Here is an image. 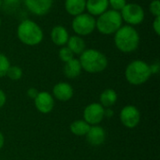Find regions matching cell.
<instances>
[{"label":"cell","mask_w":160,"mask_h":160,"mask_svg":"<svg viewBox=\"0 0 160 160\" xmlns=\"http://www.w3.org/2000/svg\"><path fill=\"white\" fill-rule=\"evenodd\" d=\"M114 43L119 51L125 53L133 52L139 47L140 35L133 26L124 25L114 33Z\"/></svg>","instance_id":"cell-1"},{"label":"cell","mask_w":160,"mask_h":160,"mask_svg":"<svg viewBox=\"0 0 160 160\" xmlns=\"http://www.w3.org/2000/svg\"><path fill=\"white\" fill-rule=\"evenodd\" d=\"M82 68L88 73H99L108 67V59L104 53L95 49H87L79 59Z\"/></svg>","instance_id":"cell-2"},{"label":"cell","mask_w":160,"mask_h":160,"mask_svg":"<svg viewBox=\"0 0 160 160\" xmlns=\"http://www.w3.org/2000/svg\"><path fill=\"white\" fill-rule=\"evenodd\" d=\"M17 36L20 41L27 46L38 45L43 39L41 27L31 20H23L17 27Z\"/></svg>","instance_id":"cell-3"},{"label":"cell","mask_w":160,"mask_h":160,"mask_svg":"<svg viewBox=\"0 0 160 160\" xmlns=\"http://www.w3.org/2000/svg\"><path fill=\"white\" fill-rule=\"evenodd\" d=\"M150 65L142 60H135L129 63L126 68L125 76L127 81L132 85H142L151 77Z\"/></svg>","instance_id":"cell-4"},{"label":"cell","mask_w":160,"mask_h":160,"mask_svg":"<svg viewBox=\"0 0 160 160\" xmlns=\"http://www.w3.org/2000/svg\"><path fill=\"white\" fill-rule=\"evenodd\" d=\"M122 17L119 11L107 9L96 20V28L103 35L114 34L122 26Z\"/></svg>","instance_id":"cell-5"},{"label":"cell","mask_w":160,"mask_h":160,"mask_svg":"<svg viewBox=\"0 0 160 160\" xmlns=\"http://www.w3.org/2000/svg\"><path fill=\"white\" fill-rule=\"evenodd\" d=\"M96 28V19L89 13H82L74 17L72 21V29L77 36L90 35Z\"/></svg>","instance_id":"cell-6"},{"label":"cell","mask_w":160,"mask_h":160,"mask_svg":"<svg viewBox=\"0 0 160 160\" xmlns=\"http://www.w3.org/2000/svg\"><path fill=\"white\" fill-rule=\"evenodd\" d=\"M120 14L122 20L131 26L141 24L145 17L142 7L135 3H127L126 6L121 9Z\"/></svg>","instance_id":"cell-7"},{"label":"cell","mask_w":160,"mask_h":160,"mask_svg":"<svg viewBox=\"0 0 160 160\" xmlns=\"http://www.w3.org/2000/svg\"><path fill=\"white\" fill-rule=\"evenodd\" d=\"M120 121L128 128H136L141 121V112L136 106L127 105L120 112Z\"/></svg>","instance_id":"cell-8"},{"label":"cell","mask_w":160,"mask_h":160,"mask_svg":"<svg viewBox=\"0 0 160 160\" xmlns=\"http://www.w3.org/2000/svg\"><path fill=\"white\" fill-rule=\"evenodd\" d=\"M104 119V108L100 103H91L83 110V120L90 126L99 125Z\"/></svg>","instance_id":"cell-9"},{"label":"cell","mask_w":160,"mask_h":160,"mask_svg":"<svg viewBox=\"0 0 160 160\" xmlns=\"http://www.w3.org/2000/svg\"><path fill=\"white\" fill-rule=\"evenodd\" d=\"M34 103L36 109L43 114L50 113L54 108V98L52 95L46 91L39 92L34 99Z\"/></svg>","instance_id":"cell-10"},{"label":"cell","mask_w":160,"mask_h":160,"mask_svg":"<svg viewBox=\"0 0 160 160\" xmlns=\"http://www.w3.org/2000/svg\"><path fill=\"white\" fill-rule=\"evenodd\" d=\"M52 3L53 0H24L27 9L38 16L47 14L52 8Z\"/></svg>","instance_id":"cell-11"},{"label":"cell","mask_w":160,"mask_h":160,"mask_svg":"<svg viewBox=\"0 0 160 160\" xmlns=\"http://www.w3.org/2000/svg\"><path fill=\"white\" fill-rule=\"evenodd\" d=\"M74 90L72 86L68 82H58L52 88V97L62 102H67L72 98Z\"/></svg>","instance_id":"cell-12"},{"label":"cell","mask_w":160,"mask_h":160,"mask_svg":"<svg viewBox=\"0 0 160 160\" xmlns=\"http://www.w3.org/2000/svg\"><path fill=\"white\" fill-rule=\"evenodd\" d=\"M86 141L87 142L92 146H100L102 145L106 141V131L105 129L97 125V126H91L89 131L87 132Z\"/></svg>","instance_id":"cell-13"},{"label":"cell","mask_w":160,"mask_h":160,"mask_svg":"<svg viewBox=\"0 0 160 160\" xmlns=\"http://www.w3.org/2000/svg\"><path fill=\"white\" fill-rule=\"evenodd\" d=\"M109 8L108 0H86L85 8L92 16H99Z\"/></svg>","instance_id":"cell-14"},{"label":"cell","mask_w":160,"mask_h":160,"mask_svg":"<svg viewBox=\"0 0 160 160\" xmlns=\"http://www.w3.org/2000/svg\"><path fill=\"white\" fill-rule=\"evenodd\" d=\"M69 35L66 27L62 25H56L52 29L51 32V38L53 44L57 46H65L68 40Z\"/></svg>","instance_id":"cell-15"},{"label":"cell","mask_w":160,"mask_h":160,"mask_svg":"<svg viewBox=\"0 0 160 160\" xmlns=\"http://www.w3.org/2000/svg\"><path fill=\"white\" fill-rule=\"evenodd\" d=\"M82 66L79 59L73 58L70 61L65 63L64 67V74L68 79H76L80 76L82 72Z\"/></svg>","instance_id":"cell-16"},{"label":"cell","mask_w":160,"mask_h":160,"mask_svg":"<svg viewBox=\"0 0 160 160\" xmlns=\"http://www.w3.org/2000/svg\"><path fill=\"white\" fill-rule=\"evenodd\" d=\"M86 0H66L65 8L67 12L72 16H77L84 12Z\"/></svg>","instance_id":"cell-17"},{"label":"cell","mask_w":160,"mask_h":160,"mask_svg":"<svg viewBox=\"0 0 160 160\" xmlns=\"http://www.w3.org/2000/svg\"><path fill=\"white\" fill-rule=\"evenodd\" d=\"M67 47L73 52V54H82L86 49L85 41L80 36H71L68 38Z\"/></svg>","instance_id":"cell-18"},{"label":"cell","mask_w":160,"mask_h":160,"mask_svg":"<svg viewBox=\"0 0 160 160\" xmlns=\"http://www.w3.org/2000/svg\"><path fill=\"white\" fill-rule=\"evenodd\" d=\"M117 93L113 89H105L99 96V103L103 108H111L117 101Z\"/></svg>","instance_id":"cell-19"},{"label":"cell","mask_w":160,"mask_h":160,"mask_svg":"<svg viewBox=\"0 0 160 160\" xmlns=\"http://www.w3.org/2000/svg\"><path fill=\"white\" fill-rule=\"evenodd\" d=\"M91 126L87 124L84 120H75L70 124V132L76 136H85L89 131Z\"/></svg>","instance_id":"cell-20"},{"label":"cell","mask_w":160,"mask_h":160,"mask_svg":"<svg viewBox=\"0 0 160 160\" xmlns=\"http://www.w3.org/2000/svg\"><path fill=\"white\" fill-rule=\"evenodd\" d=\"M6 76L12 81H18L22 76V70L18 66H10L7 71Z\"/></svg>","instance_id":"cell-21"},{"label":"cell","mask_w":160,"mask_h":160,"mask_svg":"<svg viewBox=\"0 0 160 160\" xmlns=\"http://www.w3.org/2000/svg\"><path fill=\"white\" fill-rule=\"evenodd\" d=\"M9 67H10V63L8 58L5 54L0 53V78L6 76Z\"/></svg>","instance_id":"cell-22"},{"label":"cell","mask_w":160,"mask_h":160,"mask_svg":"<svg viewBox=\"0 0 160 160\" xmlns=\"http://www.w3.org/2000/svg\"><path fill=\"white\" fill-rule=\"evenodd\" d=\"M59 58L64 63H67V62H68V61H70L71 59L74 58V54L67 46L66 47L63 46L59 51Z\"/></svg>","instance_id":"cell-23"},{"label":"cell","mask_w":160,"mask_h":160,"mask_svg":"<svg viewBox=\"0 0 160 160\" xmlns=\"http://www.w3.org/2000/svg\"><path fill=\"white\" fill-rule=\"evenodd\" d=\"M149 10L155 17H160V2L159 0H153L149 5Z\"/></svg>","instance_id":"cell-24"},{"label":"cell","mask_w":160,"mask_h":160,"mask_svg":"<svg viewBox=\"0 0 160 160\" xmlns=\"http://www.w3.org/2000/svg\"><path fill=\"white\" fill-rule=\"evenodd\" d=\"M109 6L112 7L113 10H121L127 4V0H108Z\"/></svg>","instance_id":"cell-25"},{"label":"cell","mask_w":160,"mask_h":160,"mask_svg":"<svg viewBox=\"0 0 160 160\" xmlns=\"http://www.w3.org/2000/svg\"><path fill=\"white\" fill-rule=\"evenodd\" d=\"M153 29L155 33L159 36L160 35V17H156L153 22Z\"/></svg>","instance_id":"cell-26"},{"label":"cell","mask_w":160,"mask_h":160,"mask_svg":"<svg viewBox=\"0 0 160 160\" xmlns=\"http://www.w3.org/2000/svg\"><path fill=\"white\" fill-rule=\"evenodd\" d=\"M38 93H39V92L38 91V89H36V88H34V87L29 88V89L27 90V92H26L28 98H30L31 99H35V98H37V96L38 95Z\"/></svg>","instance_id":"cell-27"},{"label":"cell","mask_w":160,"mask_h":160,"mask_svg":"<svg viewBox=\"0 0 160 160\" xmlns=\"http://www.w3.org/2000/svg\"><path fill=\"white\" fill-rule=\"evenodd\" d=\"M6 102H7V96L5 92L2 89H0V109L4 107Z\"/></svg>","instance_id":"cell-28"},{"label":"cell","mask_w":160,"mask_h":160,"mask_svg":"<svg viewBox=\"0 0 160 160\" xmlns=\"http://www.w3.org/2000/svg\"><path fill=\"white\" fill-rule=\"evenodd\" d=\"M114 112L112 108H104V117L112 118L113 116Z\"/></svg>","instance_id":"cell-29"},{"label":"cell","mask_w":160,"mask_h":160,"mask_svg":"<svg viewBox=\"0 0 160 160\" xmlns=\"http://www.w3.org/2000/svg\"><path fill=\"white\" fill-rule=\"evenodd\" d=\"M150 69H151V72L152 74H157L159 72V64L158 63H155L153 65L150 66Z\"/></svg>","instance_id":"cell-30"},{"label":"cell","mask_w":160,"mask_h":160,"mask_svg":"<svg viewBox=\"0 0 160 160\" xmlns=\"http://www.w3.org/2000/svg\"><path fill=\"white\" fill-rule=\"evenodd\" d=\"M4 3L6 7H15L17 4H19V0H4Z\"/></svg>","instance_id":"cell-31"},{"label":"cell","mask_w":160,"mask_h":160,"mask_svg":"<svg viewBox=\"0 0 160 160\" xmlns=\"http://www.w3.org/2000/svg\"><path fill=\"white\" fill-rule=\"evenodd\" d=\"M4 144H5V138H4V135H3V133L0 131V150L3 148Z\"/></svg>","instance_id":"cell-32"},{"label":"cell","mask_w":160,"mask_h":160,"mask_svg":"<svg viewBox=\"0 0 160 160\" xmlns=\"http://www.w3.org/2000/svg\"><path fill=\"white\" fill-rule=\"evenodd\" d=\"M2 4H3V1H2V0H0V8L2 7Z\"/></svg>","instance_id":"cell-33"},{"label":"cell","mask_w":160,"mask_h":160,"mask_svg":"<svg viewBox=\"0 0 160 160\" xmlns=\"http://www.w3.org/2000/svg\"><path fill=\"white\" fill-rule=\"evenodd\" d=\"M0 26H1V19H0Z\"/></svg>","instance_id":"cell-34"}]
</instances>
